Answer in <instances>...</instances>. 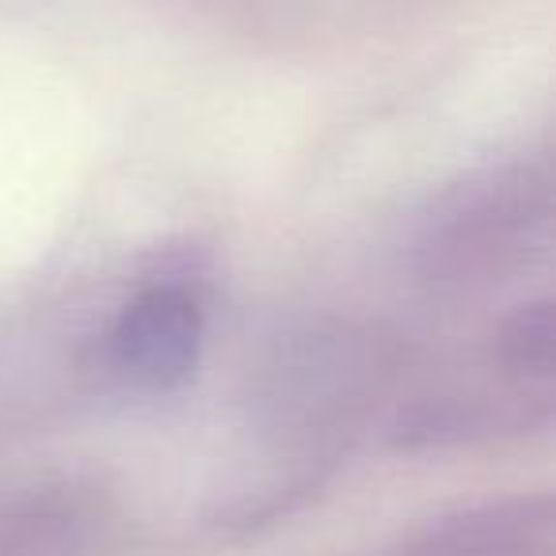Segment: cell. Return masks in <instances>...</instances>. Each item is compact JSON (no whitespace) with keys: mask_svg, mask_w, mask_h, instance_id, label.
I'll return each mask as SVG.
<instances>
[{"mask_svg":"<svg viewBox=\"0 0 556 556\" xmlns=\"http://www.w3.org/2000/svg\"><path fill=\"white\" fill-rule=\"evenodd\" d=\"M503 358L515 370L548 374L553 366V305H522L515 317L503 325Z\"/></svg>","mask_w":556,"mask_h":556,"instance_id":"4","label":"cell"},{"mask_svg":"<svg viewBox=\"0 0 556 556\" xmlns=\"http://www.w3.org/2000/svg\"><path fill=\"white\" fill-rule=\"evenodd\" d=\"M199 348L202 309L179 287H156L138 294L123 309L111 336V351L123 378L153 393L184 386L194 374Z\"/></svg>","mask_w":556,"mask_h":556,"instance_id":"1","label":"cell"},{"mask_svg":"<svg viewBox=\"0 0 556 556\" xmlns=\"http://www.w3.org/2000/svg\"><path fill=\"white\" fill-rule=\"evenodd\" d=\"M538 214V187L530 179H488L480 187H465L462 202L450 206L439 222H431L427 252L434 267L492 270L503 252L530 240Z\"/></svg>","mask_w":556,"mask_h":556,"instance_id":"2","label":"cell"},{"mask_svg":"<svg viewBox=\"0 0 556 556\" xmlns=\"http://www.w3.org/2000/svg\"><path fill=\"white\" fill-rule=\"evenodd\" d=\"M541 526L545 518H533L530 503L488 507L480 515H465L442 530H431L404 556H530Z\"/></svg>","mask_w":556,"mask_h":556,"instance_id":"3","label":"cell"}]
</instances>
